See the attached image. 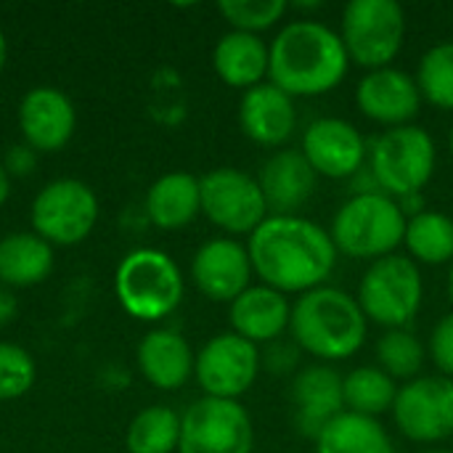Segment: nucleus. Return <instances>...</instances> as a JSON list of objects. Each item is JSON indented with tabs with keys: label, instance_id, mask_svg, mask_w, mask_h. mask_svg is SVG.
I'll list each match as a JSON object with an SVG mask.
<instances>
[{
	"label": "nucleus",
	"instance_id": "nucleus-42",
	"mask_svg": "<svg viewBox=\"0 0 453 453\" xmlns=\"http://www.w3.org/2000/svg\"><path fill=\"white\" fill-rule=\"evenodd\" d=\"M425 453H453V451H443V449H433V451H425Z\"/></svg>",
	"mask_w": 453,
	"mask_h": 453
},
{
	"label": "nucleus",
	"instance_id": "nucleus-7",
	"mask_svg": "<svg viewBox=\"0 0 453 453\" xmlns=\"http://www.w3.org/2000/svg\"><path fill=\"white\" fill-rule=\"evenodd\" d=\"M356 300L369 321L385 329H406L422 311V271L409 255L380 257L364 271Z\"/></svg>",
	"mask_w": 453,
	"mask_h": 453
},
{
	"label": "nucleus",
	"instance_id": "nucleus-36",
	"mask_svg": "<svg viewBox=\"0 0 453 453\" xmlns=\"http://www.w3.org/2000/svg\"><path fill=\"white\" fill-rule=\"evenodd\" d=\"M295 361H297V353L289 348V345H279V342H273V348L268 350V356H265V364L273 369V372H289L292 366H295Z\"/></svg>",
	"mask_w": 453,
	"mask_h": 453
},
{
	"label": "nucleus",
	"instance_id": "nucleus-38",
	"mask_svg": "<svg viewBox=\"0 0 453 453\" xmlns=\"http://www.w3.org/2000/svg\"><path fill=\"white\" fill-rule=\"evenodd\" d=\"M8 196H11V175L5 173L3 159H0V207L8 202Z\"/></svg>",
	"mask_w": 453,
	"mask_h": 453
},
{
	"label": "nucleus",
	"instance_id": "nucleus-26",
	"mask_svg": "<svg viewBox=\"0 0 453 453\" xmlns=\"http://www.w3.org/2000/svg\"><path fill=\"white\" fill-rule=\"evenodd\" d=\"M316 453H395L393 438L374 417L342 411L316 435Z\"/></svg>",
	"mask_w": 453,
	"mask_h": 453
},
{
	"label": "nucleus",
	"instance_id": "nucleus-18",
	"mask_svg": "<svg viewBox=\"0 0 453 453\" xmlns=\"http://www.w3.org/2000/svg\"><path fill=\"white\" fill-rule=\"evenodd\" d=\"M239 125L242 133L265 149L284 146L297 127V106L295 98L279 90L271 82H263L247 93H242L239 101Z\"/></svg>",
	"mask_w": 453,
	"mask_h": 453
},
{
	"label": "nucleus",
	"instance_id": "nucleus-35",
	"mask_svg": "<svg viewBox=\"0 0 453 453\" xmlns=\"http://www.w3.org/2000/svg\"><path fill=\"white\" fill-rule=\"evenodd\" d=\"M3 167H5V173H8L11 178H27V175H32L35 167H37V151H35L32 146H27V143H21V146L16 143V146H11V149L5 151Z\"/></svg>",
	"mask_w": 453,
	"mask_h": 453
},
{
	"label": "nucleus",
	"instance_id": "nucleus-10",
	"mask_svg": "<svg viewBox=\"0 0 453 453\" xmlns=\"http://www.w3.org/2000/svg\"><path fill=\"white\" fill-rule=\"evenodd\" d=\"M255 427L239 401L199 398L180 414L178 453H252Z\"/></svg>",
	"mask_w": 453,
	"mask_h": 453
},
{
	"label": "nucleus",
	"instance_id": "nucleus-21",
	"mask_svg": "<svg viewBox=\"0 0 453 453\" xmlns=\"http://www.w3.org/2000/svg\"><path fill=\"white\" fill-rule=\"evenodd\" d=\"M231 332L250 340L252 345H273L284 337L292 321V303L287 295L257 284L242 292L228 305Z\"/></svg>",
	"mask_w": 453,
	"mask_h": 453
},
{
	"label": "nucleus",
	"instance_id": "nucleus-25",
	"mask_svg": "<svg viewBox=\"0 0 453 453\" xmlns=\"http://www.w3.org/2000/svg\"><path fill=\"white\" fill-rule=\"evenodd\" d=\"M53 263V247L35 231H16L0 239V287L24 289L42 284Z\"/></svg>",
	"mask_w": 453,
	"mask_h": 453
},
{
	"label": "nucleus",
	"instance_id": "nucleus-24",
	"mask_svg": "<svg viewBox=\"0 0 453 453\" xmlns=\"http://www.w3.org/2000/svg\"><path fill=\"white\" fill-rule=\"evenodd\" d=\"M202 215L199 178L191 173H167L146 191V218L162 231H178Z\"/></svg>",
	"mask_w": 453,
	"mask_h": 453
},
{
	"label": "nucleus",
	"instance_id": "nucleus-6",
	"mask_svg": "<svg viewBox=\"0 0 453 453\" xmlns=\"http://www.w3.org/2000/svg\"><path fill=\"white\" fill-rule=\"evenodd\" d=\"M435 141L419 125L390 127L369 146V173L382 194L403 199L422 194L435 175Z\"/></svg>",
	"mask_w": 453,
	"mask_h": 453
},
{
	"label": "nucleus",
	"instance_id": "nucleus-23",
	"mask_svg": "<svg viewBox=\"0 0 453 453\" xmlns=\"http://www.w3.org/2000/svg\"><path fill=\"white\" fill-rule=\"evenodd\" d=\"M271 48L260 35L250 32H226L212 48V69L215 74L236 90H252L268 80Z\"/></svg>",
	"mask_w": 453,
	"mask_h": 453
},
{
	"label": "nucleus",
	"instance_id": "nucleus-20",
	"mask_svg": "<svg viewBox=\"0 0 453 453\" xmlns=\"http://www.w3.org/2000/svg\"><path fill=\"white\" fill-rule=\"evenodd\" d=\"M316 173L300 149L273 151L257 173L271 215H297L316 191Z\"/></svg>",
	"mask_w": 453,
	"mask_h": 453
},
{
	"label": "nucleus",
	"instance_id": "nucleus-8",
	"mask_svg": "<svg viewBox=\"0 0 453 453\" xmlns=\"http://www.w3.org/2000/svg\"><path fill=\"white\" fill-rule=\"evenodd\" d=\"M340 40L350 64L366 72L390 66L406 40V11L398 0H350L342 8Z\"/></svg>",
	"mask_w": 453,
	"mask_h": 453
},
{
	"label": "nucleus",
	"instance_id": "nucleus-32",
	"mask_svg": "<svg viewBox=\"0 0 453 453\" xmlns=\"http://www.w3.org/2000/svg\"><path fill=\"white\" fill-rule=\"evenodd\" d=\"M218 11L231 24V29L260 35L276 27L287 16L289 5L284 0H223Z\"/></svg>",
	"mask_w": 453,
	"mask_h": 453
},
{
	"label": "nucleus",
	"instance_id": "nucleus-16",
	"mask_svg": "<svg viewBox=\"0 0 453 453\" xmlns=\"http://www.w3.org/2000/svg\"><path fill=\"white\" fill-rule=\"evenodd\" d=\"M422 93L417 85V77L406 74L403 69L385 66L366 72L356 85V106L358 111L377 122L390 127L414 125V117L422 109Z\"/></svg>",
	"mask_w": 453,
	"mask_h": 453
},
{
	"label": "nucleus",
	"instance_id": "nucleus-29",
	"mask_svg": "<svg viewBox=\"0 0 453 453\" xmlns=\"http://www.w3.org/2000/svg\"><path fill=\"white\" fill-rule=\"evenodd\" d=\"M180 443V417L170 406H149L127 425L125 446L130 453H175Z\"/></svg>",
	"mask_w": 453,
	"mask_h": 453
},
{
	"label": "nucleus",
	"instance_id": "nucleus-27",
	"mask_svg": "<svg viewBox=\"0 0 453 453\" xmlns=\"http://www.w3.org/2000/svg\"><path fill=\"white\" fill-rule=\"evenodd\" d=\"M403 244L417 265L453 263V218L427 207L425 212L409 218Z\"/></svg>",
	"mask_w": 453,
	"mask_h": 453
},
{
	"label": "nucleus",
	"instance_id": "nucleus-34",
	"mask_svg": "<svg viewBox=\"0 0 453 453\" xmlns=\"http://www.w3.org/2000/svg\"><path fill=\"white\" fill-rule=\"evenodd\" d=\"M427 353H430L433 364L441 369V374L453 380V313L443 316L433 326L430 342H427Z\"/></svg>",
	"mask_w": 453,
	"mask_h": 453
},
{
	"label": "nucleus",
	"instance_id": "nucleus-3",
	"mask_svg": "<svg viewBox=\"0 0 453 453\" xmlns=\"http://www.w3.org/2000/svg\"><path fill=\"white\" fill-rule=\"evenodd\" d=\"M289 332L295 345L308 356L324 364L345 361L364 348L369 319L353 295L324 284L292 303Z\"/></svg>",
	"mask_w": 453,
	"mask_h": 453
},
{
	"label": "nucleus",
	"instance_id": "nucleus-39",
	"mask_svg": "<svg viewBox=\"0 0 453 453\" xmlns=\"http://www.w3.org/2000/svg\"><path fill=\"white\" fill-rule=\"evenodd\" d=\"M5 58H8V42H5L3 29H0V72H3V66H5Z\"/></svg>",
	"mask_w": 453,
	"mask_h": 453
},
{
	"label": "nucleus",
	"instance_id": "nucleus-11",
	"mask_svg": "<svg viewBox=\"0 0 453 453\" xmlns=\"http://www.w3.org/2000/svg\"><path fill=\"white\" fill-rule=\"evenodd\" d=\"M202 215L231 236H250L271 212L257 178L236 167H215L199 178Z\"/></svg>",
	"mask_w": 453,
	"mask_h": 453
},
{
	"label": "nucleus",
	"instance_id": "nucleus-17",
	"mask_svg": "<svg viewBox=\"0 0 453 453\" xmlns=\"http://www.w3.org/2000/svg\"><path fill=\"white\" fill-rule=\"evenodd\" d=\"M19 127L24 143L37 154L61 151L77 127V111L66 93L40 85L24 93L19 104Z\"/></svg>",
	"mask_w": 453,
	"mask_h": 453
},
{
	"label": "nucleus",
	"instance_id": "nucleus-12",
	"mask_svg": "<svg viewBox=\"0 0 453 453\" xmlns=\"http://www.w3.org/2000/svg\"><path fill=\"white\" fill-rule=\"evenodd\" d=\"M260 366L263 356L257 345L234 332H223L196 353L194 377L207 398L239 401L257 382Z\"/></svg>",
	"mask_w": 453,
	"mask_h": 453
},
{
	"label": "nucleus",
	"instance_id": "nucleus-4",
	"mask_svg": "<svg viewBox=\"0 0 453 453\" xmlns=\"http://www.w3.org/2000/svg\"><path fill=\"white\" fill-rule=\"evenodd\" d=\"M406 215L398 199L372 191L353 194L334 215L329 236L337 252L353 260H380L393 255L406 236Z\"/></svg>",
	"mask_w": 453,
	"mask_h": 453
},
{
	"label": "nucleus",
	"instance_id": "nucleus-33",
	"mask_svg": "<svg viewBox=\"0 0 453 453\" xmlns=\"http://www.w3.org/2000/svg\"><path fill=\"white\" fill-rule=\"evenodd\" d=\"M37 380L35 358L11 342H0V401H13L29 393Z\"/></svg>",
	"mask_w": 453,
	"mask_h": 453
},
{
	"label": "nucleus",
	"instance_id": "nucleus-19",
	"mask_svg": "<svg viewBox=\"0 0 453 453\" xmlns=\"http://www.w3.org/2000/svg\"><path fill=\"white\" fill-rule=\"evenodd\" d=\"M292 406L297 430L316 441L326 422L345 411L342 374L326 364H313L292 380Z\"/></svg>",
	"mask_w": 453,
	"mask_h": 453
},
{
	"label": "nucleus",
	"instance_id": "nucleus-31",
	"mask_svg": "<svg viewBox=\"0 0 453 453\" xmlns=\"http://www.w3.org/2000/svg\"><path fill=\"white\" fill-rule=\"evenodd\" d=\"M417 85L425 101L453 111V40L435 42L425 50L417 66Z\"/></svg>",
	"mask_w": 453,
	"mask_h": 453
},
{
	"label": "nucleus",
	"instance_id": "nucleus-14",
	"mask_svg": "<svg viewBox=\"0 0 453 453\" xmlns=\"http://www.w3.org/2000/svg\"><path fill=\"white\" fill-rule=\"evenodd\" d=\"M303 157L316 175L329 180L356 178L369 162V146L361 130L342 117H319L303 133Z\"/></svg>",
	"mask_w": 453,
	"mask_h": 453
},
{
	"label": "nucleus",
	"instance_id": "nucleus-9",
	"mask_svg": "<svg viewBox=\"0 0 453 453\" xmlns=\"http://www.w3.org/2000/svg\"><path fill=\"white\" fill-rule=\"evenodd\" d=\"M32 231L50 247H74L90 236L98 223V196L77 178H58L42 186L29 210Z\"/></svg>",
	"mask_w": 453,
	"mask_h": 453
},
{
	"label": "nucleus",
	"instance_id": "nucleus-15",
	"mask_svg": "<svg viewBox=\"0 0 453 453\" xmlns=\"http://www.w3.org/2000/svg\"><path fill=\"white\" fill-rule=\"evenodd\" d=\"M252 260L247 244L218 236L204 242L191 260V281L194 287L212 303H234L242 292L252 287Z\"/></svg>",
	"mask_w": 453,
	"mask_h": 453
},
{
	"label": "nucleus",
	"instance_id": "nucleus-41",
	"mask_svg": "<svg viewBox=\"0 0 453 453\" xmlns=\"http://www.w3.org/2000/svg\"><path fill=\"white\" fill-rule=\"evenodd\" d=\"M449 149H451V154H453V125H451V133H449Z\"/></svg>",
	"mask_w": 453,
	"mask_h": 453
},
{
	"label": "nucleus",
	"instance_id": "nucleus-13",
	"mask_svg": "<svg viewBox=\"0 0 453 453\" xmlns=\"http://www.w3.org/2000/svg\"><path fill=\"white\" fill-rule=\"evenodd\" d=\"M393 419L414 443H443L453 438V380L417 377L398 388Z\"/></svg>",
	"mask_w": 453,
	"mask_h": 453
},
{
	"label": "nucleus",
	"instance_id": "nucleus-1",
	"mask_svg": "<svg viewBox=\"0 0 453 453\" xmlns=\"http://www.w3.org/2000/svg\"><path fill=\"white\" fill-rule=\"evenodd\" d=\"M255 276L281 295H305L329 281L337 247L329 231L303 215H268L250 236Z\"/></svg>",
	"mask_w": 453,
	"mask_h": 453
},
{
	"label": "nucleus",
	"instance_id": "nucleus-2",
	"mask_svg": "<svg viewBox=\"0 0 453 453\" xmlns=\"http://www.w3.org/2000/svg\"><path fill=\"white\" fill-rule=\"evenodd\" d=\"M271 48L268 82L292 98H313L332 93L348 77V50L340 32L313 19L284 24Z\"/></svg>",
	"mask_w": 453,
	"mask_h": 453
},
{
	"label": "nucleus",
	"instance_id": "nucleus-5",
	"mask_svg": "<svg viewBox=\"0 0 453 453\" xmlns=\"http://www.w3.org/2000/svg\"><path fill=\"white\" fill-rule=\"evenodd\" d=\"M186 281L178 263L154 247L127 252L114 273V295L122 311L138 321H162L183 300Z\"/></svg>",
	"mask_w": 453,
	"mask_h": 453
},
{
	"label": "nucleus",
	"instance_id": "nucleus-22",
	"mask_svg": "<svg viewBox=\"0 0 453 453\" xmlns=\"http://www.w3.org/2000/svg\"><path fill=\"white\" fill-rule=\"evenodd\" d=\"M135 361L151 388L173 393L194 377L196 356L183 334L173 329H154L141 340Z\"/></svg>",
	"mask_w": 453,
	"mask_h": 453
},
{
	"label": "nucleus",
	"instance_id": "nucleus-37",
	"mask_svg": "<svg viewBox=\"0 0 453 453\" xmlns=\"http://www.w3.org/2000/svg\"><path fill=\"white\" fill-rule=\"evenodd\" d=\"M19 313V300L13 295V289L0 287V326H8Z\"/></svg>",
	"mask_w": 453,
	"mask_h": 453
},
{
	"label": "nucleus",
	"instance_id": "nucleus-30",
	"mask_svg": "<svg viewBox=\"0 0 453 453\" xmlns=\"http://www.w3.org/2000/svg\"><path fill=\"white\" fill-rule=\"evenodd\" d=\"M427 350L422 345V340L409 332V329H388L380 340H377V361L380 369L385 374H390L395 382H411L419 377L422 366H425Z\"/></svg>",
	"mask_w": 453,
	"mask_h": 453
},
{
	"label": "nucleus",
	"instance_id": "nucleus-28",
	"mask_svg": "<svg viewBox=\"0 0 453 453\" xmlns=\"http://www.w3.org/2000/svg\"><path fill=\"white\" fill-rule=\"evenodd\" d=\"M342 393H345V411L377 419L380 414L393 411L398 398V385L380 366H358L342 377Z\"/></svg>",
	"mask_w": 453,
	"mask_h": 453
},
{
	"label": "nucleus",
	"instance_id": "nucleus-40",
	"mask_svg": "<svg viewBox=\"0 0 453 453\" xmlns=\"http://www.w3.org/2000/svg\"><path fill=\"white\" fill-rule=\"evenodd\" d=\"M449 297H451V303H453V263H451V271H449Z\"/></svg>",
	"mask_w": 453,
	"mask_h": 453
}]
</instances>
